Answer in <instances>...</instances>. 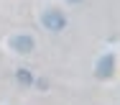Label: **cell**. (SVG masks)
<instances>
[{
	"instance_id": "cell-1",
	"label": "cell",
	"mask_w": 120,
	"mask_h": 105,
	"mask_svg": "<svg viewBox=\"0 0 120 105\" xmlns=\"http://www.w3.org/2000/svg\"><path fill=\"white\" fill-rule=\"evenodd\" d=\"M44 26H46L49 31H54V33H59L61 28L67 26V18H64L59 10H49L46 16H44Z\"/></svg>"
},
{
	"instance_id": "cell-2",
	"label": "cell",
	"mask_w": 120,
	"mask_h": 105,
	"mask_svg": "<svg viewBox=\"0 0 120 105\" xmlns=\"http://www.w3.org/2000/svg\"><path fill=\"white\" fill-rule=\"evenodd\" d=\"M10 46L18 54H28L33 49V39H31V36H13V39H10Z\"/></svg>"
},
{
	"instance_id": "cell-3",
	"label": "cell",
	"mask_w": 120,
	"mask_h": 105,
	"mask_svg": "<svg viewBox=\"0 0 120 105\" xmlns=\"http://www.w3.org/2000/svg\"><path fill=\"white\" fill-rule=\"evenodd\" d=\"M110 69H112V56H102L100 64H97V77H110Z\"/></svg>"
},
{
	"instance_id": "cell-4",
	"label": "cell",
	"mask_w": 120,
	"mask_h": 105,
	"mask_svg": "<svg viewBox=\"0 0 120 105\" xmlns=\"http://www.w3.org/2000/svg\"><path fill=\"white\" fill-rule=\"evenodd\" d=\"M18 79H21L23 85H31V82H33V77H31L28 69H18Z\"/></svg>"
},
{
	"instance_id": "cell-5",
	"label": "cell",
	"mask_w": 120,
	"mask_h": 105,
	"mask_svg": "<svg viewBox=\"0 0 120 105\" xmlns=\"http://www.w3.org/2000/svg\"><path fill=\"white\" fill-rule=\"evenodd\" d=\"M74 3H77V0H74Z\"/></svg>"
}]
</instances>
